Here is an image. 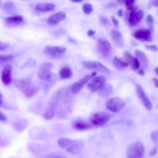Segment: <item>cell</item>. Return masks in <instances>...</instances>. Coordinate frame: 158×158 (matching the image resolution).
I'll return each instance as SVG.
<instances>
[{"mask_svg": "<svg viewBox=\"0 0 158 158\" xmlns=\"http://www.w3.org/2000/svg\"><path fill=\"white\" fill-rule=\"evenodd\" d=\"M59 147L65 149L72 154L80 152L84 147L83 141L79 139H72L67 138H60L57 141Z\"/></svg>", "mask_w": 158, "mask_h": 158, "instance_id": "obj_1", "label": "cell"}, {"mask_svg": "<svg viewBox=\"0 0 158 158\" xmlns=\"http://www.w3.org/2000/svg\"><path fill=\"white\" fill-rule=\"evenodd\" d=\"M144 154V148L140 141L129 144L126 150L127 158H143Z\"/></svg>", "mask_w": 158, "mask_h": 158, "instance_id": "obj_2", "label": "cell"}, {"mask_svg": "<svg viewBox=\"0 0 158 158\" xmlns=\"http://www.w3.org/2000/svg\"><path fill=\"white\" fill-rule=\"evenodd\" d=\"M106 106L109 110L112 112H118L125 107V102L118 97L111 98L106 102Z\"/></svg>", "mask_w": 158, "mask_h": 158, "instance_id": "obj_3", "label": "cell"}, {"mask_svg": "<svg viewBox=\"0 0 158 158\" xmlns=\"http://www.w3.org/2000/svg\"><path fill=\"white\" fill-rule=\"evenodd\" d=\"M96 75V72H93L89 74L85 75L83 77L80 78L79 80L73 83L70 88V91L73 94L78 93L80 90L83 88V86L92 78H93Z\"/></svg>", "mask_w": 158, "mask_h": 158, "instance_id": "obj_4", "label": "cell"}, {"mask_svg": "<svg viewBox=\"0 0 158 158\" xmlns=\"http://www.w3.org/2000/svg\"><path fill=\"white\" fill-rule=\"evenodd\" d=\"M110 115L106 112H99L94 114L90 118V122L94 126H102L110 119Z\"/></svg>", "mask_w": 158, "mask_h": 158, "instance_id": "obj_5", "label": "cell"}, {"mask_svg": "<svg viewBox=\"0 0 158 158\" xmlns=\"http://www.w3.org/2000/svg\"><path fill=\"white\" fill-rule=\"evenodd\" d=\"M66 51V48L64 46H47L44 48L43 52L47 56L52 58L62 57Z\"/></svg>", "mask_w": 158, "mask_h": 158, "instance_id": "obj_6", "label": "cell"}, {"mask_svg": "<svg viewBox=\"0 0 158 158\" xmlns=\"http://www.w3.org/2000/svg\"><path fill=\"white\" fill-rule=\"evenodd\" d=\"M98 52L104 57H109L112 52V46L109 41L105 38H100L97 42Z\"/></svg>", "mask_w": 158, "mask_h": 158, "instance_id": "obj_7", "label": "cell"}, {"mask_svg": "<svg viewBox=\"0 0 158 158\" xmlns=\"http://www.w3.org/2000/svg\"><path fill=\"white\" fill-rule=\"evenodd\" d=\"M52 67L53 65L51 62L43 63L38 72V78L42 80H48L52 75L51 70L52 69Z\"/></svg>", "mask_w": 158, "mask_h": 158, "instance_id": "obj_8", "label": "cell"}, {"mask_svg": "<svg viewBox=\"0 0 158 158\" xmlns=\"http://www.w3.org/2000/svg\"><path fill=\"white\" fill-rule=\"evenodd\" d=\"M136 93L142 104L148 110H151L152 108V104L149 98L147 97L144 91L140 85L136 86Z\"/></svg>", "mask_w": 158, "mask_h": 158, "instance_id": "obj_9", "label": "cell"}, {"mask_svg": "<svg viewBox=\"0 0 158 158\" xmlns=\"http://www.w3.org/2000/svg\"><path fill=\"white\" fill-rule=\"evenodd\" d=\"M82 65L89 70H94L104 73H109L110 70L101 62L98 61H83Z\"/></svg>", "mask_w": 158, "mask_h": 158, "instance_id": "obj_10", "label": "cell"}, {"mask_svg": "<svg viewBox=\"0 0 158 158\" xmlns=\"http://www.w3.org/2000/svg\"><path fill=\"white\" fill-rule=\"evenodd\" d=\"M133 36L136 40L141 41H151L152 39L151 32L146 28H139L135 30Z\"/></svg>", "mask_w": 158, "mask_h": 158, "instance_id": "obj_11", "label": "cell"}, {"mask_svg": "<svg viewBox=\"0 0 158 158\" xmlns=\"http://www.w3.org/2000/svg\"><path fill=\"white\" fill-rule=\"evenodd\" d=\"M106 78L104 76H98L94 77L86 86L87 88L92 91H96L105 83Z\"/></svg>", "mask_w": 158, "mask_h": 158, "instance_id": "obj_12", "label": "cell"}, {"mask_svg": "<svg viewBox=\"0 0 158 158\" xmlns=\"http://www.w3.org/2000/svg\"><path fill=\"white\" fill-rule=\"evenodd\" d=\"M66 17H67V15L65 12L63 10H60L51 15L47 19L46 22L50 26H54L59 23L61 21L65 20Z\"/></svg>", "mask_w": 158, "mask_h": 158, "instance_id": "obj_13", "label": "cell"}, {"mask_svg": "<svg viewBox=\"0 0 158 158\" xmlns=\"http://www.w3.org/2000/svg\"><path fill=\"white\" fill-rule=\"evenodd\" d=\"M128 15V23L130 26L136 25L143 17V12L141 10H133L129 11Z\"/></svg>", "mask_w": 158, "mask_h": 158, "instance_id": "obj_14", "label": "cell"}, {"mask_svg": "<svg viewBox=\"0 0 158 158\" xmlns=\"http://www.w3.org/2000/svg\"><path fill=\"white\" fill-rule=\"evenodd\" d=\"M12 67L10 65L7 64L3 68L1 74V81L5 86H8L12 81Z\"/></svg>", "mask_w": 158, "mask_h": 158, "instance_id": "obj_15", "label": "cell"}, {"mask_svg": "<svg viewBox=\"0 0 158 158\" xmlns=\"http://www.w3.org/2000/svg\"><path fill=\"white\" fill-rule=\"evenodd\" d=\"M124 59L128 62L129 65H131V67L134 70H138L140 67V64L136 57H135L132 54L128 51H125L123 52Z\"/></svg>", "mask_w": 158, "mask_h": 158, "instance_id": "obj_16", "label": "cell"}, {"mask_svg": "<svg viewBox=\"0 0 158 158\" xmlns=\"http://www.w3.org/2000/svg\"><path fill=\"white\" fill-rule=\"evenodd\" d=\"M110 35L113 41L117 46L122 48L124 46L123 38L122 33L119 31L117 30H112L110 32Z\"/></svg>", "mask_w": 158, "mask_h": 158, "instance_id": "obj_17", "label": "cell"}, {"mask_svg": "<svg viewBox=\"0 0 158 158\" xmlns=\"http://www.w3.org/2000/svg\"><path fill=\"white\" fill-rule=\"evenodd\" d=\"M14 84L15 86L23 93H25L28 89V88L32 85L31 83L30 79L17 80L15 81Z\"/></svg>", "mask_w": 158, "mask_h": 158, "instance_id": "obj_18", "label": "cell"}, {"mask_svg": "<svg viewBox=\"0 0 158 158\" xmlns=\"http://www.w3.org/2000/svg\"><path fill=\"white\" fill-rule=\"evenodd\" d=\"M134 54L142 67L143 69H147L148 67V60L145 54L140 50L135 51Z\"/></svg>", "mask_w": 158, "mask_h": 158, "instance_id": "obj_19", "label": "cell"}, {"mask_svg": "<svg viewBox=\"0 0 158 158\" xmlns=\"http://www.w3.org/2000/svg\"><path fill=\"white\" fill-rule=\"evenodd\" d=\"M2 9L5 14L9 15H14L16 12V8L15 4L10 1H6L2 6Z\"/></svg>", "mask_w": 158, "mask_h": 158, "instance_id": "obj_20", "label": "cell"}, {"mask_svg": "<svg viewBox=\"0 0 158 158\" xmlns=\"http://www.w3.org/2000/svg\"><path fill=\"white\" fill-rule=\"evenodd\" d=\"M112 86L109 83H104L99 89L98 94L101 97H106L109 96L112 92Z\"/></svg>", "mask_w": 158, "mask_h": 158, "instance_id": "obj_21", "label": "cell"}, {"mask_svg": "<svg viewBox=\"0 0 158 158\" xmlns=\"http://www.w3.org/2000/svg\"><path fill=\"white\" fill-rule=\"evenodd\" d=\"M113 65L117 69L122 70L127 68L129 65V64L125 59H122L117 57H115L113 60Z\"/></svg>", "mask_w": 158, "mask_h": 158, "instance_id": "obj_22", "label": "cell"}, {"mask_svg": "<svg viewBox=\"0 0 158 158\" xmlns=\"http://www.w3.org/2000/svg\"><path fill=\"white\" fill-rule=\"evenodd\" d=\"M5 21L7 24L17 25L23 21V17L21 15H13L6 18Z\"/></svg>", "mask_w": 158, "mask_h": 158, "instance_id": "obj_23", "label": "cell"}, {"mask_svg": "<svg viewBox=\"0 0 158 158\" xmlns=\"http://www.w3.org/2000/svg\"><path fill=\"white\" fill-rule=\"evenodd\" d=\"M54 7H55V5L52 3L43 2V3L37 4L35 7V9L36 11L46 12V11H49L52 10Z\"/></svg>", "mask_w": 158, "mask_h": 158, "instance_id": "obj_24", "label": "cell"}, {"mask_svg": "<svg viewBox=\"0 0 158 158\" xmlns=\"http://www.w3.org/2000/svg\"><path fill=\"white\" fill-rule=\"evenodd\" d=\"M59 73V77L62 80L69 79L73 75V72L72 69L67 66L62 67L60 69Z\"/></svg>", "mask_w": 158, "mask_h": 158, "instance_id": "obj_25", "label": "cell"}, {"mask_svg": "<svg viewBox=\"0 0 158 158\" xmlns=\"http://www.w3.org/2000/svg\"><path fill=\"white\" fill-rule=\"evenodd\" d=\"M54 115H55V106L54 104H51L46 108L44 114V117L46 120H50L54 117Z\"/></svg>", "mask_w": 158, "mask_h": 158, "instance_id": "obj_26", "label": "cell"}, {"mask_svg": "<svg viewBox=\"0 0 158 158\" xmlns=\"http://www.w3.org/2000/svg\"><path fill=\"white\" fill-rule=\"evenodd\" d=\"M73 127H74V128L78 130H85L89 129L91 125L84 121L78 120V121L75 122L73 123Z\"/></svg>", "mask_w": 158, "mask_h": 158, "instance_id": "obj_27", "label": "cell"}, {"mask_svg": "<svg viewBox=\"0 0 158 158\" xmlns=\"http://www.w3.org/2000/svg\"><path fill=\"white\" fill-rule=\"evenodd\" d=\"M40 88L37 86H35L33 85H31L28 89L25 92L23 93L25 94V95L28 97V98H31L33 96H35L39 91Z\"/></svg>", "mask_w": 158, "mask_h": 158, "instance_id": "obj_28", "label": "cell"}, {"mask_svg": "<svg viewBox=\"0 0 158 158\" xmlns=\"http://www.w3.org/2000/svg\"><path fill=\"white\" fill-rule=\"evenodd\" d=\"M14 55L9 54H0V64H2L8 61H10L14 59Z\"/></svg>", "mask_w": 158, "mask_h": 158, "instance_id": "obj_29", "label": "cell"}, {"mask_svg": "<svg viewBox=\"0 0 158 158\" xmlns=\"http://www.w3.org/2000/svg\"><path fill=\"white\" fill-rule=\"evenodd\" d=\"M82 9H83V11L84 12V13L85 14L89 15V14L92 13V12L93 10V7L91 4L86 3V4H84L83 5Z\"/></svg>", "mask_w": 158, "mask_h": 158, "instance_id": "obj_30", "label": "cell"}, {"mask_svg": "<svg viewBox=\"0 0 158 158\" xmlns=\"http://www.w3.org/2000/svg\"><path fill=\"white\" fill-rule=\"evenodd\" d=\"M48 158H67L65 155L62 152H52L48 155L47 156Z\"/></svg>", "mask_w": 158, "mask_h": 158, "instance_id": "obj_31", "label": "cell"}, {"mask_svg": "<svg viewBox=\"0 0 158 158\" xmlns=\"http://www.w3.org/2000/svg\"><path fill=\"white\" fill-rule=\"evenodd\" d=\"M151 137L154 143L158 141V131H154L151 134Z\"/></svg>", "mask_w": 158, "mask_h": 158, "instance_id": "obj_32", "label": "cell"}, {"mask_svg": "<svg viewBox=\"0 0 158 158\" xmlns=\"http://www.w3.org/2000/svg\"><path fill=\"white\" fill-rule=\"evenodd\" d=\"M145 48L149 50V51H152L154 52H156L158 51V48L156 45H149V44H146Z\"/></svg>", "mask_w": 158, "mask_h": 158, "instance_id": "obj_33", "label": "cell"}, {"mask_svg": "<svg viewBox=\"0 0 158 158\" xmlns=\"http://www.w3.org/2000/svg\"><path fill=\"white\" fill-rule=\"evenodd\" d=\"M100 22L103 25H107L110 24L109 20L107 18L103 17V16L100 17Z\"/></svg>", "mask_w": 158, "mask_h": 158, "instance_id": "obj_34", "label": "cell"}, {"mask_svg": "<svg viewBox=\"0 0 158 158\" xmlns=\"http://www.w3.org/2000/svg\"><path fill=\"white\" fill-rule=\"evenodd\" d=\"M146 23L148 24V25H152L154 23V18L153 17L150 15V14H148L146 17Z\"/></svg>", "mask_w": 158, "mask_h": 158, "instance_id": "obj_35", "label": "cell"}, {"mask_svg": "<svg viewBox=\"0 0 158 158\" xmlns=\"http://www.w3.org/2000/svg\"><path fill=\"white\" fill-rule=\"evenodd\" d=\"M9 47V44L6 42L0 41V51L5 50Z\"/></svg>", "mask_w": 158, "mask_h": 158, "instance_id": "obj_36", "label": "cell"}, {"mask_svg": "<svg viewBox=\"0 0 158 158\" xmlns=\"http://www.w3.org/2000/svg\"><path fill=\"white\" fill-rule=\"evenodd\" d=\"M111 20H112V23H114V25L115 27H118L119 22H118V20L114 16H113V15L111 16Z\"/></svg>", "mask_w": 158, "mask_h": 158, "instance_id": "obj_37", "label": "cell"}, {"mask_svg": "<svg viewBox=\"0 0 158 158\" xmlns=\"http://www.w3.org/2000/svg\"><path fill=\"white\" fill-rule=\"evenodd\" d=\"M7 120V117L6 115L3 113L2 112L1 110H0V121H2V122H5Z\"/></svg>", "mask_w": 158, "mask_h": 158, "instance_id": "obj_38", "label": "cell"}, {"mask_svg": "<svg viewBox=\"0 0 158 158\" xmlns=\"http://www.w3.org/2000/svg\"><path fill=\"white\" fill-rule=\"evenodd\" d=\"M134 2H135V0H125L124 3L127 7H128L131 5H133Z\"/></svg>", "mask_w": 158, "mask_h": 158, "instance_id": "obj_39", "label": "cell"}, {"mask_svg": "<svg viewBox=\"0 0 158 158\" xmlns=\"http://www.w3.org/2000/svg\"><path fill=\"white\" fill-rule=\"evenodd\" d=\"M151 3L154 7H158V0H151Z\"/></svg>", "mask_w": 158, "mask_h": 158, "instance_id": "obj_40", "label": "cell"}, {"mask_svg": "<svg viewBox=\"0 0 158 158\" xmlns=\"http://www.w3.org/2000/svg\"><path fill=\"white\" fill-rule=\"evenodd\" d=\"M95 33V31L93 30H89L87 32V35L88 36H93Z\"/></svg>", "mask_w": 158, "mask_h": 158, "instance_id": "obj_41", "label": "cell"}, {"mask_svg": "<svg viewBox=\"0 0 158 158\" xmlns=\"http://www.w3.org/2000/svg\"><path fill=\"white\" fill-rule=\"evenodd\" d=\"M156 151H157L156 148H153V149L150 151V152H149V155H150V156H154V155L156 153Z\"/></svg>", "mask_w": 158, "mask_h": 158, "instance_id": "obj_42", "label": "cell"}, {"mask_svg": "<svg viewBox=\"0 0 158 158\" xmlns=\"http://www.w3.org/2000/svg\"><path fill=\"white\" fill-rule=\"evenodd\" d=\"M152 80L154 83V85L156 88H158V79L156 78H152Z\"/></svg>", "mask_w": 158, "mask_h": 158, "instance_id": "obj_43", "label": "cell"}, {"mask_svg": "<svg viewBox=\"0 0 158 158\" xmlns=\"http://www.w3.org/2000/svg\"><path fill=\"white\" fill-rule=\"evenodd\" d=\"M3 101H4V99H3V96L2 95V94L0 92V106L2 105L3 104Z\"/></svg>", "mask_w": 158, "mask_h": 158, "instance_id": "obj_44", "label": "cell"}, {"mask_svg": "<svg viewBox=\"0 0 158 158\" xmlns=\"http://www.w3.org/2000/svg\"><path fill=\"white\" fill-rule=\"evenodd\" d=\"M117 14H118V15L119 17H122V15H123V10H122V9H118Z\"/></svg>", "mask_w": 158, "mask_h": 158, "instance_id": "obj_45", "label": "cell"}, {"mask_svg": "<svg viewBox=\"0 0 158 158\" xmlns=\"http://www.w3.org/2000/svg\"><path fill=\"white\" fill-rule=\"evenodd\" d=\"M138 73L139 75H144V72L143 69H140L139 70H138Z\"/></svg>", "mask_w": 158, "mask_h": 158, "instance_id": "obj_46", "label": "cell"}, {"mask_svg": "<svg viewBox=\"0 0 158 158\" xmlns=\"http://www.w3.org/2000/svg\"><path fill=\"white\" fill-rule=\"evenodd\" d=\"M116 1L118 5H121L125 2V0H116Z\"/></svg>", "mask_w": 158, "mask_h": 158, "instance_id": "obj_47", "label": "cell"}, {"mask_svg": "<svg viewBox=\"0 0 158 158\" xmlns=\"http://www.w3.org/2000/svg\"><path fill=\"white\" fill-rule=\"evenodd\" d=\"M70 1L73 2H80L83 1V0H70Z\"/></svg>", "mask_w": 158, "mask_h": 158, "instance_id": "obj_48", "label": "cell"}, {"mask_svg": "<svg viewBox=\"0 0 158 158\" xmlns=\"http://www.w3.org/2000/svg\"><path fill=\"white\" fill-rule=\"evenodd\" d=\"M155 73H156V74L158 76V67H157L156 68V69H155Z\"/></svg>", "mask_w": 158, "mask_h": 158, "instance_id": "obj_49", "label": "cell"}, {"mask_svg": "<svg viewBox=\"0 0 158 158\" xmlns=\"http://www.w3.org/2000/svg\"><path fill=\"white\" fill-rule=\"evenodd\" d=\"M1 1L0 0V6H1Z\"/></svg>", "mask_w": 158, "mask_h": 158, "instance_id": "obj_50", "label": "cell"}]
</instances>
